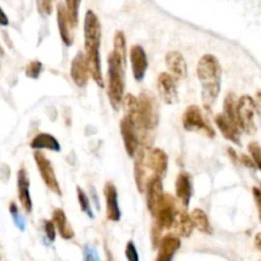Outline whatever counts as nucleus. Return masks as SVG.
Segmentation results:
<instances>
[{"mask_svg": "<svg viewBox=\"0 0 261 261\" xmlns=\"http://www.w3.org/2000/svg\"><path fill=\"white\" fill-rule=\"evenodd\" d=\"M196 73L202 84L203 105L206 110H210L221 93L222 66L214 55L205 54L198 62Z\"/></svg>", "mask_w": 261, "mask_h": 261, "instance_id": "f257e3e1", "label": "nucleus"}, {"mask_svg": "<svg viewBox=\"0 0 261 261\" xmlns=\"http://www.w3.org/2000/svg\"><path fill=\"white\" fill-rule=\"evenodd\" d=\"M125 65L114 53L107 59V96L114 110H120L124 100Z\"/></svg>", "mask_w": 261, "mask_h": 261, "instance_id": "f03ea898", "label": "nucleus"}, {"mask_svg": "<svg viewBox=\"0 0 261 261\" xmlns=\"http://www.w3.org/2000/svg\"><path fill=\"white\" fill-rule=\"evenodd\" d=\"M101 23L93 10H88L84 16V54L86 56L100 54Z\"/></svg>", "mask_w": 261, "mask_h": 261, "instance_id": "7ed1b4c3", "label": "nucleus"}, {"mask_svg": "<svg viewBox=\"0 0 261 261\" xmlns=\"http://www.w3.org/2000/svg\"><path fill=\"white\" fill-rule=\"evenodd\" d=\"M182 126L186 131L200 133L203 135H205L206 138L215 137L214 129L211 128V125L205 120V117L203 115L202 109L196 105L189 106L185 110L182 115Z\"/></svg>", "mask_w": 261, "mask_h": 261, "instance_id": "20e7f679", "label": "nucleus"}, {"mask_svg": "<svg viewBox=\"0 0 261 261\" xmlns=\"http://www.w3.org/2000/svg\"><path fill=\"white\" fill-rule=\"evenodd\" d=\"M237 115H238L239 126L242 131L249 134L255 133L258 128L259 110L252 97L247 94L239 97L237 101Z\"/></svg>", "mask_w": 261, "mask_h": 261, "instance_id": "39448f33", "label": "nucleus"}, {"mask_svg": "<svg viewBox=\"0 0 261 261\" xmlns=\"http://www.w3.org/2000/svg\"><path fill=\"white\" fill-rule=\"evenodd\" d=\"M177 202L171 194H165V198L154 213V223L158 224L162 230H171L177 215Z\"/></svg>", "mask_w": 261, "mask_h": 261, "instance_id": "423d86ee", "label": "nucleus"}, {"mask_svg": "<svg viewBox=\"0 0 261 261\" xmlns=\"http://www.w3.org/2000/svg\"><path fill=\"white\" fill-rule=\"evenodd\" d=\"M33 158L34 162H36V166H37L38 172H40L41 178H42V181H44L45 185L47 186V189L50 190L51 193L55 194V195H61V189H60V185L58 182V178H56L55 171H54V167L51 165L50 159L47 158L41 150H36L33 153Z\"/></svg>", "mask_w": 261, "mask_h": 261, "instance_id": "0eeeda50", "label": "nucleus"}, {"mask_svg": "<svg viewBox=\"0 0 261 261\" xmlns=\"http://www.w3.org/2000/svg\"><path fill=\"white\" fill-rule=\"evenodd\" d=\"M120 134L124 142L125 150L129 157H134L137 153L138 146H139V134H138L137 125L130 117L125 115L120 120Z\"/></svg>", "mask_w": 261, "mask_h": 261, "instance_id": "6e6552de", "label": "nucleus"}, {"mask_svg": "<svg viewBox=\"0 0 261 261\" xmlns=\"http://www.w3.org/2000/svg\"><path fill=\"white\" fill-rule=\"evenodd\" d=\"M157 88H158V93L163 102L167 105L177 102V78H174L171 73L163 72L158 75Z\"/></svg>", "mask_w": 261, "mask_h": 261, "instance_id": "1a4fd4ad", "label": "nucleus"}, {"mask_svg": "<svg viewBox=\"0 0 261 261\" xmlns=\"http://www.w3.org/2000/svg\"><path fill=\"white\" fill-rule=\"evenodd\" d=\"M146 194V206L149 209L150 214L154 215L157 208L159 206L161 202L165 198V191H163V183H162V177L152 174L148 177L145 187Z\"/></svg>", "mask_w": 261, "mask_h": 261, "instance_id": "9d476101", "label": "nucleus"}, {"mask_svg": "<svg viewBox=\"0 0 261 261\" xmlns=\"http://www.w3.org/2000/svg\"><path fill=\"white\" fill-rule=\"evenodd\" d=\"M148 146L142 145L139 144L138 146L137 153L134 158V178H135V183H137L138 191L139 193H145V187H146V181H148V177H146L145 170H146V154H148Z\"/></svg>", "mask_w": 261, "mask_h": 261, "instance_id": "9b49d317", "label": "nucleus"}, {"mask_svg": "<svg viewBox=\"0 0 261 261\" xmlns=\"http://www.w3.org/2000/svg\"><path fill=\"white\" fill-rule=\"evenodd\" d=\"M56 18H58V27L61 41L65 46H72L74 42V25L69 17V13L65 8V4L59 3L56 5Z\"/></svg>", "mask_w": 261, "mask_h": 261, "instance_id": "f8f14e48", "label": "nucleus"}, {"mask_svg": "<svg viewBox=\"0 0 261 261\" xmlns=\"http://www.w3.org/2000/svg\"><path fill=\"white\" fill-rule=\"evenodd\" d=\"M70 77L78 87L83 88L88 84L89 69H88L86 54L82 53V51L77 53V55L73 58L72 64H70Z\"/></svg>", "mask_w": 261, "mask_h": 261, "instance_id": "ddd939ff", "label": "nucleus"}, {"mask_svg": "<svg viewBox=\"0 0 261 261\" xmlns=\"http://www.w3.org/2000/svg\"><path fill=\"white\" fill-rule=\"evenodd\" d=\"M103 195L106 200V215L111 222H118L121 219V210L118 206L117 189L111 181H107L103 187Z\"/></svg>", "mask_w": 261, "mask_h": 261, "instance_id": "4468645a", "label": "nucleus"}, {"mask_svg": "<svg viewBox=\"0 0 261 261\" xmlns=\"http://www.w3.org/2000/svg\"><path fill=\"white\" fill-rule=\"evenodd\" d=\"M130 64L133 77L137 82H142L148 69V58L144 49L140 45H134L130 50Z\"/></svg>", "mask_w": 261, "mask_h": 261, "instance_id": "2eb2a0df", "label": "nucleus"}, {"mask_svg": "<svg viewBox=\"0 0 261 261\" xmlns=\"http://www.w3.org/2000/svg\"><path fill=\"white\" fill-rule=\"evenodd\" d=\"M146 167L152 171V174L158 177H165L168 168V156L165 150L153 148L146 154Z\"/></svg>", "mask_w": 261, "mask_h": 261, "instance_id": "dca6fc26", "label": "nucleus"}, {"mask_svg": "<svg viewBox=\"0 0 261 261\" xmlns=\"http://www.w3.org/2000/svg\"><path fill=\"white\" fill-rule=\"evenodd\" d=\"M176 189V198L183 209H186L190 204L191 196H193V178L187 172H180L174 183Z\"/></svg>", "mask_w": 261, "mask_h": 261, "instance_id": "f3484780", "label": "nucleus"}, {"mask_svg": "<svg viewBox=\"0 0 261 261\" xmlns=\"http://www.w3.org/2000/svg\"><path fill=\"white\" fill-rule=\"evenodd\" d=\"M214 122L226 139L234 143L236 145H241V133H242V130L239 129V126L231 121L223 112L215 116Z\"/></svg>", "mask_w": 261, "mask_h": 261, "instance_id": "a211bd4d", "label": "nucleus"}, {"mask_svg": "<svg viewBox=\"0 0 261 261\" xmlns=\"http://www.w3.org/2000/svg\"><path fill=\"white\" fill-rule=\"evenodd\" d=\"M17 189H18V199L26 213L32 211V199L29 194V177L25 167H22L17 174Z\"/></svg>", "mask_w": 261, "mask_h": 261, "instance_id": "6ab92c4d", "label": "nucleus"}, {"mask_svg": "<svg viewBox=\"0 0 261 261\" xmlns=\"http://www.w3.org/2000/svg\"><path fill=\"white\" fill-rule=\"evenodd\" d=\"M181 246L180 237L174 236V233L166 234L162 237L161 243L158 246V255L156 261H172L174 254L178 251Z\"/></svg>", "mask_w": 261, "mask_h": 261, "instance_id": "aec40b11", "label": "nucleus"}, {"mask_svg": "<svg viewBox=\"0 0 261 261\" xmlns=\"http://www.w3.org/2000/svg\"><path fill=\"white\" fill-rule=\"evenodd\" d=\"M166 66L174 78L185 79L187 77V64L182 54L178 51H170L166 54Z\"/></svg>", "mask_w": 261, "mask_h": 261, "instance_id": "412c9836", "label": "nucleus"}, {"mask_svg": "<svg viewBox=\"0 0 261 261\" xmlns=\"http://www.w3.org/2000/svg\"><path fill=\"white\" fill-rule=\"evenodd\" d=\"M174 234L177 237H190L193 233L194 224L191 217L185 209H178L174 223L171 228Z\"/></svg>", "mask_w": 261, "mask_h": 261, "instance_id": "4be33fe9", "label": "nucleus"}, {"mask_svg": "<svg viewBox=\"0 0 261 261\" xmlns=\"http://www.w3.org/2000/svg\"><path fill=\"white\" fill-rule=\"evenodd\" d=\"M31 148L34 150H51V152H60L61 145L55 137L51 134L40 133L31 140Z\"/></svg>", "mask_w": 261, "mask_h": 261, "instance_id": "5701e85b", "label": "nucleus"}, {"mask_svg": "<svg viewBox=\"0 0 261 261\" xmlns=\"http://www.w3.org/2000/svg\"><path fill=\"white\" fill-rule=\"evenodd\" d=\"M51 221L55 224L56 231L60 234V237L64 239H72L74 237V231L72 226L69 224L68 218L65 215V211L61 208H56L53 213V219Z\"/></svg>", "mask_w": 261, "mask_h": 261, "instance_id": "b1692460", "label": "nucleus"}, {"mask_svg": "<svg viewBox=\"0 0 261 261\" xmlns=\"http://www.w3.org/2000/svg\"><path fill=\"white\" fill-rule=\"evenodd\" d=\"M190 217H191V221H193L194 227L198 231L203 232V233L210 234L213 232V228L210 226V222H209V218L206 215V213L202 209H194L191 213H190Z\"/></svg>", "mask_w": 261, "mask_h": 261, "instance_id": "393cba45", "label": "nucleus"}, {"mask_svg": "<svg viewBox=\"0 0 261 261\" xmlns=\"http://www.w3.org/2000/svg\"><path fill=\"white\" fill-rule=\"evenodd\" d=\"M122 107L125 110V115L130 117L134 124H137L138 117H139V98L130 93L125 94L124 100H122Z\"/></svg>", "mask_w": 261, "mask_h": 261, "instance_id": "a878e982", "label": "nucleus"}, {"mask_svg": "<svg viewBox=\"0 0 261 261\" xmlns=\"http://www.w3.org/2000/svg\"><path fill=\"white\" fill-rule=\"evenodd\" d=\"M237 98L233 93H228L224 98V103H223V114L230 118L231 121L236 124L237 126H239V121H238V115H237ZM241 129V126H239ZM242 130V129H241Z\"/></svg>", "mask_w": 261, "mask_h": 261, "instance_id": "bb28decb", "label": "nucleus"}, {"mask_svg": "<svg viewBox=\"0 0 261 261\" xmlns=\"http://www.w3.org/2000/svg\"><path fill=\"white\" fill-rule=\"evenodd\" d=\"M112 53L121 60L122 64H126V40L122 31H117L114 37V51Z\"/></svg>", "mask_w": 261, "mask_h": 261, "instance_id": "cd10ccee", "label": "nucleus"}, {"mask_svg": "<svg viewBox=\"0 0 261 261\" xmlns=\"http://www.w3.org/2000/svg\"><path fill=\"white\" fill-rule=\"evenodd\" d=\"M77 196H78V203H79V206H81L82 211H83L84 214L87 215V217L93 218L94 214H93V211H92V208H90L89 198H88V195L86 194V191H84V190L79 186L77 187Z\"/></svg>", "mask_w": 261, "mask_h": 261, "instance_id": "c85d7f7f", "label": "nucleus"}, {"mask_svg": "<svg viewBox=\"0 0 261 261\" xmlns=\"http://www.w3.org/2000/svg\"><path fill=\"white\" fill-rule=\"evenodd\" d=\"M82 0H65V8L69 13V17L72 19L74 27H77L79 19V6Z\"/></svg>", "mask_w": 261, "mask_h": 261, "instance_id": "c756f323", "label": "nucleus"}, {"mask_svg": "<svg viewBox=\"0 0 261 261\" xmlns=\"http://www.w3.org/2000/svg\"><path fill=\"white\" fill-rule=\"evenodd\" d=\"M249 152H250V157L252 158L254 163H255L256 168H259L261 171V145L256 142H251L249 144Z\"/></svg>", "mask_w": 261, "mask_h": 261, "instance_id": "7c9ffc66", "label": "nucleus"}, {"mask_svg": "<svg viewBox=\"0 0 261 261\" xmlns=\"http://www.w3.org/2000/svg\"><path fill=\"white\" fill-rule=\"evenodd\" d=\"M42 73V64L38 60H33L26 68V75L31 79H37Z\"/></svg>", "mask_w": 261, "mask_h": 261, "instance_id": "2f4dec72", "label": "nucleus"}, {"mask_svg": "<svg viewBox=\"0 0 261 261\" xmlns=\"http://www.w3.org/2000/svg\"><path fill=\"white\" fill-rule=\"evenodd\" d=\"M125 256L128 259V261H139V254H138V250L134 245L133 241H129L126 243V247H125Z\"/></svg>", "mask_w": 261, "mask_h": 261, "instance_id": "473e14b6", "label": "nucleus"}, {"mask_svg": "<svg viewBox=\"0 0 261 261\" xmlns=\"http://www.w3.org/2000/svg\"><path fill=\"white\" fill-rule=\"evenodd\" d=\"M44 230H45V233H46V237L49 238V241H51V242H54L56 238V227L55 224H54L53 221H45L44 222Z\"/></svg>", "mask_w": 261, "mask_h": 261, "instance_id": "72a5a7b5", "label": "nucleus"}, {"mask_svg": "<svg viewBox=\"0 0 261 261\" xmlns=\"http://www.w3.org/2000/svg\"><path fill=\"white\" fill-rule=\"evenodd\" d=\"M37 6L44 16H49L53 12V0H37Z\"/></svg>", "mask_w": 261, "mask_h": 261, "instance_id": "f704fd0d", "label": "nucleus"}, {"mask_svg": "<svg viewBox=\"0 0 261 261\" xmlns=\"http://www.w3.org/2000/svg\"><path fill=\"white\" fill-rule=\"evenodd\" d=\"M252 196H254L256 208H258L259 219H260L261 222V190L259 189V187H252Z\"/></svg>", "mask_w": 261, "mask_h": 261, "instance_id": "c9c22d12", "label": "nucleus"}, {"mask_svg": "<svg viewBox=\"0 0 261 261\" xmlns=\"http://www.w3.org/2000/svg\"><path fill=\"white\" fill-rule=\"evenodd\" d=\"M84 258H86V261H98L97 251L92 246H86L84 247Z\"/></svg>", "mask_w": 261, "mask_h": 261, "instance_id": "e433bc0d", "label": "nucleus"}, {"mask_svg": "<svg viewBox=\"0 0 261 261\" xmlns=\"http://www.w3.org/2000/svg\"><path fill=\"white\" fill-rule=\"evenodd\" d=\"M10 213H12L13 218L16 219V224L18 226L21 230H25V224H23V221L21 219V217L18 215V209H17V205L14 204V203H12L10 204Z\"/></svg>", "mask_w": 261, "mask_h": 261, "instance_id": "4c0bfd02", "label": "nucleus"}, {"mask_svg": "<svg viewBox=\"0 0 261 261\" xmlns=\"http://www.w3.org/2000/svg\"><path fill=\"white\" fill-rule=\"evenodd\" d=\"M239 161L242 162V165L243 166H246V167L251 168V170H255V168H256L255 163H254V161H252L251 157L246 156V154H242V156L239 157Z\"/></svg>", "mask_w": 261, "mask_h": 261, "instance_id": "58836bf2", "label": "nucleus"}, {"mask_svg": "<svg viewBox=\"0 0 261 261\" xmlns=\"http://www.w3.org/2000/svg\"><path fill=\"white\" fill-rule=\"evenodd\" d=\"M255 103H256V107H258L259 110V114H261V89H259L258 92H256L255 94Z\"/></svg>", "mask_w": 261, "mask_h": 261, "instance_id": "ea45409f", "label": "nucleus"}, {"mask_svg": "<svg viewBox=\"0 0 261 261\" xmlns=\"http://www.w3.org/2000/svg\"><path fill=\"white\" fill-rule=\"evenodd\" d=\"M90 195H92V198H93V202H94V204H96L97 210H100V204H98V196H97L96 190H94L93 186H90Z\"/></svg>", "mask_w": 261, "mask_h": 261, "instance_id": "a19ab883", "label": "nucleus"}, {"mask_svg": "<svg viewBox=\"0 0 261 261\" xmlns=\"http://www.w3.org/2000/svg\"><path fill=\"white\" fill-rule=\"evenodd\" d=\"M254 242H255V247L259 250V251H261V232H259V233H256L255 236V239H254Z\"/></svg>", "mask_w": 261, "mask_h": 261, "instance_id": "79ce46f5", "label": "nucleus"}, {"mask_svg": "<svg viewBox=\"0 0 261 261\" xmlns=\"http://www.w3.org/2000/svg\"><path fill=\"white\" fill-rule=\"evenodd\" d=\"M0 25L1 26L8 25V17H6L5 13L1 10V8H0Z\"/></svg>", "mask_w": 261, "mask_h": 261, "instance_id": "37998d69", "label": "nucleus"}, {"mask_svg": "<svg viewBox=\"0 0 261 261\" xmlns=\"http://www.w3.org/2000/svg\"><path fill=\"white\" fill-rule=\"evenodd\" d=\"M0 55H3V49H1V46H0Z\"/></svg>", "mask_w": 261, "mask_h": 261, "instance_id": "c03bdc74", "label": "nucleus"}, {"mask_svg": "<svg viewBox=\"0 0 261 261\" xmlns=\"http://www.w3.org/2000/svg\"><path fill=\"white\" fill-rule=\"evenodd\" d=\"M260 190H261V183H260Z\"/></svg>", "mask_w": 261, "mask_h": 261, "instance_id": "a18cd8bd", "label": "nucleus"}, {"mask_svg": "<svg viewBox=\"0 0 261 261\" xmlns=\"http://www.w3.org/2000/svg\"><path fill=\"white\" fill-rule=\"evenodd\" d=\"M260 261H261V260H260Z\"/></svg>", "mask_w": 261, "mask_h": 261, "instance_id": "49530a36", "label": "nucleus"}]
</instances>
